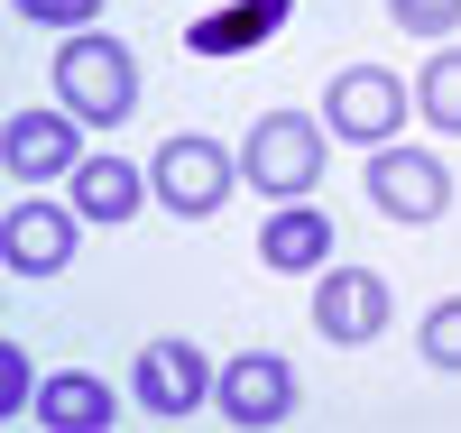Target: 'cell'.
Wrapping results in <instances>:
<instances>
[{"label":"cell","mask_w":461,"mask_h":433,"mask_svg":"<svg viewBox=\"0 0 461 433\" xmlns=\"http://www.w3.org/2000/svg\"><path fill=\"white\" fill-rule=\"evenodd\" d=\"M47 84L84 130H130L139 121V56L111 28H74L56 47V65H47Z\"/></svg>","instance_id":"6da1fadb"},{"label":"cell","mask_w":461,"mask_h":433,"mask_svg":"<svg viewBox=\"0 0 461 433\" xmlns=\"http://www.w3.org/2000/svg\"><path fill=\"white\" fill-rule=\"evenodd\" d=\"M332 167V130L323 111H258L249 139H240V176L267 194V203H304Z\"/></svg>","instance_id":"7a4b0ae2"},{"label":"cell","mask_w":461,"mask_h":433,"mask_svg":"<svg viewBox=\"0 0 461 433\" xmlns=\"http://www.w3.org/2000/svg\"><path fill=\"white\" fill-rule=\"evenodd\" d=\"M148 185H158L167 221H212L230 203V185H240V148H221L212 130H176V139H158V157H148Z\"/></svg>","instance_id":"3957f363"},{"label":"cell","mask_w":461,"mask_h":433,"mask_svg":"<svg viewBox=\"0 0 461 433\" xmlns=\"http://www.w3.org/2000/svg\"><path fill=\"white\" fill-rule=\"evenodd\" d=\"M360 194H369V212H388L397 230H434L452 212V167L434 148H415V139H388V148H369Z\"/></svg>","instance_id":"277c9868"},{"label":"cell","mask_w":461,"mask_h":433,"mask_svg":"<svg viewBox=\"0 0 461 433\" xmlns=\"http://www.w3.org/2000/svg\"><path fill=\"white\" fill-rule=\"evenodd\" d=\"M212 387H221V369H212L185 332L139 341V360H130V406L158 415V424H194V415L212 406Z\"/></svg>","instance_id":"5b68a950"},{"label":"cell","mask_w":461,"mask_h":433,"mask_svg":"<svg viewBox=\"0 0 461 433\" xmlns=\"http://www.w3.org/2000/svg\"><path fill=\"white\" fill-rule=\"evenodd\" d=\"M84 212H74V194L56 203L47 185H28L10 212H0V267H10V277H65L74 267V240H84Z\"/></svg>","instance_id":"8992f818"},{"label":"cell","mask_w":461,"mask_h":433,"mask_svg":"<svg viewBox=\"0 0 461 433\" xmlns=\"http://www.w3.org/2000/svg\"><path fill=\"white\" fill-rule=\"evenodd\" d=\"M406 74H388V65H341L332 84H323V130L332 139H351V148H388V139H406Z\"/></svg>","instance_id":"52a82bcc"},{"label":"cell","mask_w":461,"mask_h":433,"mask_svg":"<svg viewBox=\"0 0 461 433\" xmlns=\"http://www.w3.org/2000/svg\"><path fill=\"white\" fill-rule=\"evenodd\" d=\"M388 323H397V286L378 277V267H351V258H332L323 277H314V332H323L332 350H369Z\"/></svg>","instance_id":"ba28073f"},{"label":"cell","mask_w":461,"mask_h":433,"mask_svg":"<svg viewBox=\"0 0 461 433\" xmlns=\"http://www.w3.org/2000/svg\"><path fill=\"white\" fill-rule=\"evenodd\" d=\"M212 415L240 424V433H277L295 415V360H286V350H240V360H221Z\"/></svg>","instance_id":"9c48e42d"},{"label":"cell","mask_w":461,"mask_h":433,"mask_svg":"<svg viewBox=\"0 0 461 433\" xmlns=\"http://www.w3.org/2000/svg\"><path fill=\"white\" fill-rule=\"evenodd\" d=\"M0 167L19 185H56L84 167V121L56 102V111H10V130H0Z\"/></svg>","instance_id":"30bf717a"},{"label":"cell","mask_w":461,"mask_h":433,"mask_svg":"<svg viewBox=\"0 0 461 433\" xmlns=\"http://www.w3.org/2000/svg\"><path fill=\"white\" fill-rule=\"evenodd\" d=\"M258 267L267 277H323L332 267V212L304 194V203H277L258 221Z\"/></svg>","instance_id":"8fae6325"},{"label":"cell","mask_w":461,"mask_h":433,"mask_svg":"<svg viewBox=\"0 0 461 433\" xmlns=\"http://www.w3.org/2000/svg\"><path fill=\"white\" fill-rule=\"evenodd\" d=\"M65 194H74V212H84L93 230H121V221H139L148 203H158V185H148L139 157H84V167L65 176Z\"/></svg>","instance_id":"7c38bea8"},{"label":"cell","mask_w":461,"mask_h":433,"mask_svg":"<svg viewBox=\"0 0 461 433\" xmlns=\"http://www.w3.org/2000/svg\"><path fill=\"white\" fill-rule=\"evenodd\" d=\"M295 19V0H230V10H203L194 28H185V56H203V65H230V56H249L267 47Z\"/></svg>","instance_id":"4fadbf2b"},{"label":"cell","mask_w":461,"mask_h":433,"mask_svg":"<svg viewBox=\"0 0 461 433\" xmlns=\"http://www.w3.org/2000/svg\"><path fill=\"white\" fill-rule=\"evenodd\" d=\"M121 424V397H111V378L93 369H56L37 387V433H111Z\"/></svg>","instance_id":"5bb4252c"},{"label":"cell","mask_w":461,"mask_h":433,"mask_svg":"<svg viewBox=\"0 0 461 433\" xmlns=\"http://www.w3.org/2000/svg\"><path fill=\"white\" fill-rule=\"evenodd\" d=\"M415 121L434 139H461V47H434L425 74H415Z\"/></svg>","instance_id":"9a60e30c"},{"label":"cell","mask_w":461,"mask_h":433,"mask_svg":"<svg viewBox=\"0 0 461 433\" xmlns=\"http://www.w3.org/2000/svg\"><path fill=\"white\" fill-rule=\"evenodd\" d=\"M415 360L443 369V378H461V295L425 304V323H415Z\"/></svg>","instance_id":"2e32d148"},{"label":"cell","mask_w":461,"mask_h":433,"mask_svg":"<svg viewBox=\"0 0 461 433\" xmlns=\"http://www.w3.org/2000/svg\"><path fill=\"white\" fill-rule=\"evenodd\" d=\"M37 387H47V378L28 369V350L0 341V424H28V415H37Z\"/></svg>","instance_id":"e0dca14e"},{"label":"cell","mask_w":461,"mask_h":433,"mask_svg":"<svg viewBox=\"0 0 461 433\" xmlns=\"http://www.w3.org/2000/svg\"><path fill=\"white\" fill-rule=\"evenodd\" d=\"M10 19H28V28H56V37H74V28H102V0H10Z\"/></svg>","instance_id":"ac0fdd59"},{"label":"cell","mask_w":461,"mask_h":433,"mask_svg":"<svg viewBox=\"0 0 461 433\" xmlns=\"http://www.w3.org/2000/svg\"><path fill=\"white\" fill-rule=\"evenodd\" d=\"M388 19L406 37H434V47H452V28H461V0H388Z\"/></svg>","instance_id":"d6986e66"}]
</instances>
